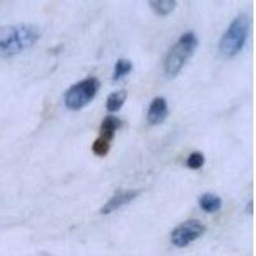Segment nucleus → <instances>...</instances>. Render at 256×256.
<instances>
[{"label":"nucleus","mask_w":256,"mask_h":256,"mask_svg":"<svg viewBox=\"0 0 256 256\" xmlns=\"http://www.w3.org/2000/svg\"><path fill=\"white\" fill-rule=\"evenodd\" d=\"M168 114V102H166V98L158 96V98H155V99L150 102V105H148L146 120H148V123L150 126H159L166 120Z\"/></svg>","instance_id":"7"},{"label":"nucleus","mask_w":256,"mask_h":256,"mask_svg":"<svg viewBox=\"0 0 256 256\" xmlns=\"http://www.w3.org/2000/svg\"><path fill=\"white\" fill-rule=\"evenodd\" d=\"M198 206L201 208V210L206 212H216L223 206V201L216 194L206 192L198 198Z\"/></svg>","instance_id":"9"},{"label":"nucleus","mask_w":256,"mask_h":256,"mask_svg":"<svg viewBox=\"0 0 256 256\" xmlns=\"http://www.w3.org/2000/svg\"><path fill=\"white\" fill-rule=\"evenodd\" d=\"M141 195V190H126V191H118L114 194L106 202L104 206L100 209V212L104 216L112 214L113 212L118 210L120 208L128 205L134 200H136L138 196Z\"/></svg>","instance_id":"6"},{"label":"nucleus","mask_w":256,"mask_h":256,"mask_svg":"<svg viewBox=\"0 0 256 256\" xmlns=\"http://www.w3.org/2000/svg\"><path fill=\"white\" fill-rule=\"evenodd\" d=\"M123 122L118 118V116H105L104 120L100 124V136L102 138L108 141H113L114 136H116V132L122 127Z\"/></svg>","instance_id":"8"},{"label":"nucleus","mask_w":256,"mask_h":256,"mask_svg":"<svg viewBox=\"0 0 256 256\" xmlns=\"http://www.w3.org/2000/svg\"><path fill=\"white\" fill-rule=\"evenodd\" d=\"M148 4L158 16L170 14L177 6V2L174 0H154V2L152 0V2H148Z\"/></svg>","instance_id":"10"},{"label":"nucleus","mask_w":256,"mask_h":256,"mask_svg":"<svg viewBox=\"0 0 256 256\" xmlns=\"http://www.w3.org/2000/svg\"><path fill=\"white\" fill-rule=\"evenodd\" d=\"M250 30V18L248 14H240L233 18L228 28L219 41V52L223 56L232 58L244 49Z\"/></svg>","instance_id":"3"},{"label":"nucleus","mask_w":256,"mask_h":256,"mask_svg":"<svg viewBox=\"0 0 256 256\" xmlns=\"http://www.w3.org/2000/svg\"><path fill=\"white\" fill-rule=\"evenodd\" d=\"M126 99H127V91H114L113 94H110V95L108 96V99H106V109H108L109 112H112V113L118 112L126 102Z\"/></svg>","instance_id":"11"},{"label":"nucleus","mask_w":256,"mask_h":256,"mask_svg":"<svg viewBox=\"0 0 256 256\" xmlns=\"http://www.w3.org/2000/svg\"><path fill=\"white\" fill-rule=\"evenodd\" d=\"M206 232V227L196 219H190V220L180 223V226L174 228L170 233V242L178 248H184L192 242L200 238L204 233Z\"/></svg>","instance_id":"5"},{"label":"nucleus","mask_w":256,"mask_h":256,"mask_svg":"<svg viewBox=\"0 0 256 256\" xmlns=\"http://www.w3.org/2000/svg\"><path fill=\"white\" fill-rule=\"evenodd\" d=\"M198 46V38L195 32H186L180 36L164 59V73L168 78H174L182 70L192 54Z\"/></svg>","instance_id":"2"},{"label":"nucleus","mask_w":256,"mask_h":256,"mask_svg":"<svg viewBox=\"0 0 256 256\" xmlns=\"http://www.w3.org/2000/svg\"><path fill=\"white\" fill-rule=\"evenodd\" d=\"M186 164L190 169H200L201 166L205 164V156L198 152H192V154H190V156L187 158Z\"/></svg>","instance_id":"14"},{"label":"nucleus","mask_w":256,"mask_h":256,"mask_svg":"<svg viewBox=\"0 0 256 256\" xmlns=\"http://www.w3.org/2000/svg\"><path fill=\"white\" fill-rule=\"evenodd\" d=\"M110 141L105 140L102 137H98L95 142L92 144V152L96 156L104 158L108 155L109 150H110Z\"/></svg>","instance_id":"13"},{"label":"nucleus","mask_w":256,"mask_h":256,"mask_svg":"<svg viewBox=\"0 0 256 256\" xmlns=\"http://www.w3.org/2000/svg\"><path fill=\"white\" fill-rule=\"evenodd\" d=\"M41 30L31 24H20L0 28V58H12L26 52L40 40Z\"/></svg>","instance_id":"1"},{"label":"nucleus","mask_w":256,"mask_h":256,"mask_svg":"<svg viewBox=\"0 0 256 256\" xmlns=\"http://www.w3.org/2000/svg\"><path fill=\"white\" fill-rule=\"evenodd\" d=\"M100 88V82L96 77H88L72 84L64 94V105L70 110H81L90 104Z\"/></svg>","instance_id":"4"},{"label":"nucleus","mask_w":256,"mask_h":256,"mask_svg":"<svg viewBox=\"0 0 256 256\" xmlns=\"http://www.w3.org/2000/svg\"><path fill=\"white\" fill-rule=\"evenodd\" d=\"M134 70V64L131 60H128L126 58H120L116 60V66H114V73H113V81L118 82L120 80L124 78Z\"/></svg>","instance_id":"12"}]
</instances>
